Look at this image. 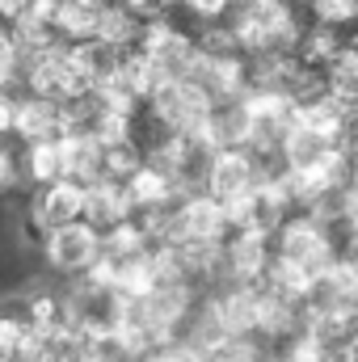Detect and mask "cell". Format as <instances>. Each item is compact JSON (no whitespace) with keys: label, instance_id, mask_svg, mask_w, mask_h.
<instances>
[{"label":"cell","instance_id":"5b68a950","mask_svg":"<svg viewBox=\"0 0 358 362\" xmlns=\"http://www.w3.org/2000/svg\"><path fill=\"white\" fill-rule=\"evenodd\" d=\"M274 266V240L270 236H253V232H232L224 245V274L228 282L241 286H258L270 278Z\"/></svg>","mask_w":358,"mask_h":362},{"label":"cell","instance_id":"9a60e30c","mask_svg":"<svg viewBox=\"0 0 358 362\" xmlns=\"http://www.w3.org/2000/svg\"><path fill=\"white\" fill-rule=\"evenodd\" d=\"M337 358H342V362H358V337L350 341V346H342V350H337Z\"/></svg>","mask_w":358,"mask_h":362},{"label":"cell","instance_id":"2e32d148","mask_svg":"<svg viewBox=\"0 0 358 362\" xmlns=\"http://www.w3.org/2000/svg\"><path fill=\"white\" fill-rule=\"evenodd\" d=\"M354 148H358V114H354ZM354 148H350V152H354Z\"/></svg>","mask_w":358,"mask_h":362},{"label":"cell","instance_id":"52a82bcc","mask_svg":"<svg viewBox=\"0 0 358 362\" xmlns=\"http://www.w3.org/2000/svg\"><path fill=\"white\" fill-rule=\"evenodd\" d=\"M34 215L42 219L47 232H59V228L85 223V219H89V185H81V181H59V185L42 189Z\"/></svg>","mask_w":358,"mask_h":362},{"label":"cell","instance_id":"6da1fadb","mask_svg":"<svg viewBox=\"0 0 358 362\" xmlns=\"http://www.w3.org/2000/svg\"><path fill=\"white\" fill-rule=\"evenodd\" d=\"M228 236H232L228 206L211 194H190L173 206L161 245H178V249H185V245H228Z\"/></svg>","mask_w":358,"mask_h":362},{"label":"cell","instance_id":"5bb4252c","mask_svg":"<svg viewBox=\"0 0 358 362\" xmlns=\"http://www.w3.org/2000/svg\"><path fill=\"white\" fill-rule=\"evenodd\" d=\"M148 362H207V358H202V354H198L190 341H173V346L156 350V354H152Z\"/></svg>","mask_w":358,"mask_h":362},{"label":"cell","instance_id":"7a4b0ae2","mask_svg":"<svg viewBox=\"0 0 358 362\" xmlns=\"http://www.w3.org/2000/svg\"><path fill=\"white\" fill-rule=\"evenodd\" d=\"M207 308H211V316L224 325V333L232 341H258V329H262V282L258 286L224 282L207 299Z\"/></svg>","mask_w":358,"mask_h":362},{"label":"cell","instance_id":"3957f363","mask_svg":"<svg viewBox=\"0 0 358 362\" xmlns=\"http://www.w3.org/2000/svg\"><path fill=\"white\" fill-rule=\"evenodd\" d=\"M42 253H47V262H51L59 274L85 278V274L101 262L105 240H101V232H97L89 219H85V223H72V228L51 232V240H47V249H42Z\"/></svg>","mask_w":358,"mask_h":362},{"label":"cell","instance_id":"7c38bea8","mask_svg":"<svg viewBox=\"0 0 358 362\" xmlns=\"http://www.w3.org/2000/svg\"><path fill=\"white\" fill-rule=\"evenodd\" d=\"M144 165H148V148H144L139 139H127V144H101V181H118V185H127Z\"/></svg>","mask_w":358,"mask_h":362},{"label":"cell","instance_id":"4fadbf2b","mask_svg":"<svg viewBox=\"0 0 358 362\" xmlns=\"http://www.w3.org/2000/svg\"><path fill=\"white\" fill-rule=\"evenodd\" d=\"M329 97L346 110V114H358V51L346 47L342 64L329 72Z\"/></svg>","mask_w":358,"mask_h":362},{"label":"cell","instance_id":"e0dca14e","mask_svg":"<svg viewBox=\"0 0 358 362\" xmlns=\"http://www.w3.org/2000/svg\"><path fill=\"white\" fill-rule=\"evenodd\" d=\"M354 185H358V148H354Z\"/></svg>","mask_w":358,"mask_h":362},{"label":"cell","instance_id":"8992f818","mask_svg":"<svg viewBox=\"0 0 358 362\" xmlns=\"http://www.w3.org/2000/svg\"><path fill=\"white\" fill-rule=\"evenodd\" d=\"M127 194H131L135 215H161V211H173L181 198H185L178 173H173L169 165L152 160V156H148V165H144L135 177L127 181Z\"/></svg>","mask_w":358,"mask_h":362},{"label":"cell","instance_id":"277c9868","mask_svg":"<svg viewBox=\"0 0 358 362\" xmlns=\"http://www.w3.org/2000/svg\"><path fill=\"white\" fill-rule=\"evenodd\" d=\"M266 177H270L266 165H262L253 152H245V148H228V152H219V156H215V165H211L207 194H211V198H219L224 206H232L236 198H245L249 189H258Z\"/></svg>","mask_w":358,"mask_h":362},{"label":"cell","instance_id":"9c48e42d","mask_svg":"<svg viewBox=\"0 0 358 362\" xmlns=\"http://www.w3.org/2000/svg\"><path fill=\"white\" fill-rule=\"evenodd\" d=\"M127 219H135V206H131L127 185H118V181H97V185H89V223L101 236L114 232Z\"/></svg>","mask_w":358,"mask_h":362},{"label":"cell","instance_id":"ba28073f","mask_svg":"<svg viewBox=\"0 0 358 362\" xmlns=\"http://www.w3.org/2000/svg\"><path fill=\"white\" fill-rule=\"evenodd\" d=\"M308 333H316L325 346L342 350L358 337V303H337V299H316L308 303V320H304Z\"/></svg>","mask_w":358,"mask_h":362},{"label":"cell","instance_id":"8fae6325","mask_svg":"<svg viewBox=\"0 0 358 362\" xmlns=\"http://www.w3.org/2000/svg\"><path fill=\"white\" fill-rule=\"evenodd\" d=\"M329 152H337V148H333V144H325L321 135L304 131V127H291V131H287V139H282V148H278V156H282V169H287V173L316 169V165H325V160H329Z\"/></svg>","mask_w":358,"mask_h":362},{"label":"cell","instance_id":"30bf717a","mask_svg":"<svg viewBox=\"0 0 358 362\" xmlns=\"http://www.w3.org/2000/svg\"><path fill=\"white\" fill-rule=\"evenodd\" d=\"M25 181L38 189H51L68 181V156H64V135L59 139H38L25 144Z\"/></svg>","mask_w":358,"mask_h":362}]
</instances>
